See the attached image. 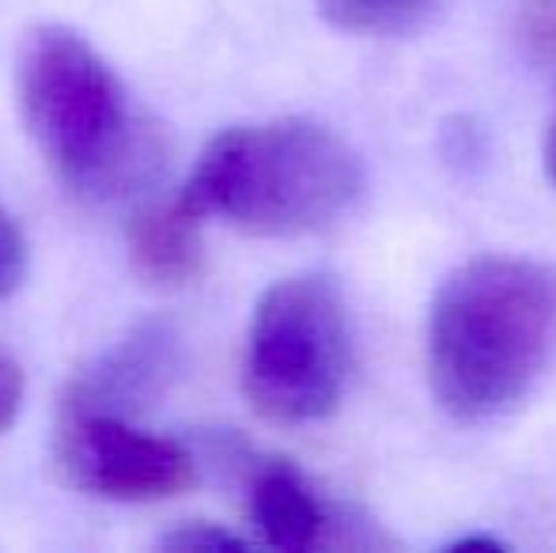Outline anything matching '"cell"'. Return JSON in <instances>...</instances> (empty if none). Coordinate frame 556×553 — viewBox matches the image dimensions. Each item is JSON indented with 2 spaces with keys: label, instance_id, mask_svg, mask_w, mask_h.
Here are the masks:
<instances>
[{
  "label": "cell",
  "instance_id": "1",
  "mask_svg": "<svg viewBox=\"0 0 556 553\" xmlns=\"http://www.w3.org/2000/svg\"><path fill=\"white\" fill-rule=\"evenodd\" d=\"M15 99L46 167L88 205L140 198L163 175L160 122L80 30L35 23L20 38Z\"/></svg>",
  "mask_w": 556,
  "mask_h": 553
},
{
  "label": "cell",
  "instance_id": "2",
  "mask_svg": "<svg viewBox=\"0 0 556 553\" xmlns=\"http://www.w3.org/2000/svg\"><path fill=\"white\" fill-rule=\"evenodd\" d=\"M556 341V269L481 254L440 285L428 315V384L454 420H492L519 406Z\"/></svg>",
  "mask_w": 556,
  "mask_h": 553
},
{
  "label": "cell",
  "instance_id": "3",
  "mask_svg": "<svg viewBox=\"0 0 556 553\" xmlns=\"http://www.w3.org/2000/svg\"><path fill=\"white\" fill-rule=\"evenodd\" d=\"M364 193L359 155L333 129L307 118L231 126L198 155L178 190L201 221L250 236L292 239L333 228Z\"/></svg>",
  "mask_w": 556,
  "mask_h": 553
},
{
  "label": "cell",
  "instance_id": "4",
  "mask_svg": "<svg viewBox=\"0 0 556 553\" xmlns=\"http://www.w3.org/2000/svg\"><path fill=\"white\" fill-rule=\"evenodd\" d=\"M352 376V323L326 274L265 288L242 349V391L273 425H315L341 406Z\"/></svg>",
  "mask_w": 556,
  "mask_h": 553
},
{
  "label": "cell",
  "instance_id": "5",
  "mask_svg": "<svg viewBox=\"0 0 556 553\" xmlns=\"http://www.w3.org/2000/svg\"><path fill=\"white\" fill-rule=\"evenodd\" d=\"M53 466L76 493L117 504L178 497L198 481V455L170 436H155L137 417L61 410Z\"/></svg>",
  "mask_w": 556,
  "mask_h": 553
},
{
  "label": "cell",
  "instance_id": "6",
  "mask_svg": "<svg viewBox=\"0 0 556 553\" xmlns=\"http://www.w3.org/2000/svg\"><path fill=\"white\" fill-rule=\"evenodd\" d=\"M182 368V338L167 318H144L91 356L61 394V410L137 417L152 410Z\"/></svg>",
  "mask_w": 556,
  "mask_h": 553
},
{
  "label": "cell",
  "instance_id": "7",
  "mask_svg": "<svg viewBox=\"0 0 556 553\" xmlns=\"http://www.w3.org/2000/svg\"><path fill=\"white\" fill-rule=\"evenodd\" d=\"M250 524L257 527L265 546L280 553H307L326 535V508L300 470L285 458L262 463L250 478L247 493Z\"/></svg>",
  "mask_w": 556,
  "mask_h": 553
},
{
  "label": "cell",
  "instance_id": "8",
  "mask_svg": "<svg viewBox=\"0 0 556 553\" xmlns=\"http://www.w3.org/2000/svg\"><path fill=\"white\" fill-rule=\"evenodd\" d=\"M201 221L198 213L178 198L148 205L129 224V262L140 280L152 288H182L205 266V247H201Z\"/></svg>",
  "mask_w": 556,
  "mask_h": 553
},
{
  "label": "cell",
  "instance_id": "9",
  "mask_svg": "<svg viewBox=\"0 0 556 553\" xmlns=\"http://www.w3.org/2000/svg\"><path fill=\"white\" fill-rule=\"evenodd\" d=\"M318 12L344 35L409 38L435 20L440 0H318Z\"/></svg>",
  "mask_w": 556,
  "mask_h": 553
},
{
  "label": "cell",
  "instance_id": "10",
  "mask_svg": "<svg viewBox=\"0 0 556 553\" xmlns=\"http://www.w3.org/2000/svg\"><path fill=\"white\" fill-rule=\"evenodd\" d=\"M23 277H27V239L0 201V300H8L23 285Z\"/></svg>",
  "mask_w": 556,
  "mask_h": 553
},
{
  "label": "cell",
  "instance_id": "11",
  "mask_svg": "<svg viewBox=\"0 0 556 553\" xmlns=\"http://www.w3.org/2000/svg\"><path fill=\"white\" fill-rule=\"evenodd\" d=\"M247 542L239 535L224 531L216 524H182L175 531H167L160 539V550H182V553H227V550H242Z\"/></svg>",
  "mask_w": 556,
  "mask_h": 553
},
{
  "label": "cell",
  "instance_id": "12",
  "mask_svg": "<svg viewBox=\"0 0 556 553\" xmlns=\"http://www.w3.org/2000/svg\"><path fill=\"white\" fill-rule=\"evenodd\" d=\"M23 391H27V379H23V368L12 353L0 349V436L15 425L23 410Z\"/></svg>",
  "mask_w": 556,
  "mask_h": 553
},
{
  "label": "cell",
  "instance_id": "13",
  "mask_svg": "<svg viewBox=\"0 0 556 553\" xmlns=\"http://www.w3.org/2000/svg\"><path fill=\"white\" fill-rule=\"evenodd\" d=\"M542 155H545V175H549V183L556 186V111H553L549 126H545V148H542Z\"/></svg>",
  "mask_w": 556,
  "mask_h": 553
},
{
  "label": "cell",
  "instance_id": "14",
  "mask_svg": "<svg viewBox=\"0 0 556 553\" xmlns=\"http://www.w3.org/2000/svg\"><path fill=\"white\" fill-rule=\"evenodd\" d=\"M451 553H469V550H484V553H496V550H504L496 539H481V535H469V539H458L454 546H446Z\"/></svg>",
  "mask_w": 556,
  "mask_h": 553
}]
</instances>
